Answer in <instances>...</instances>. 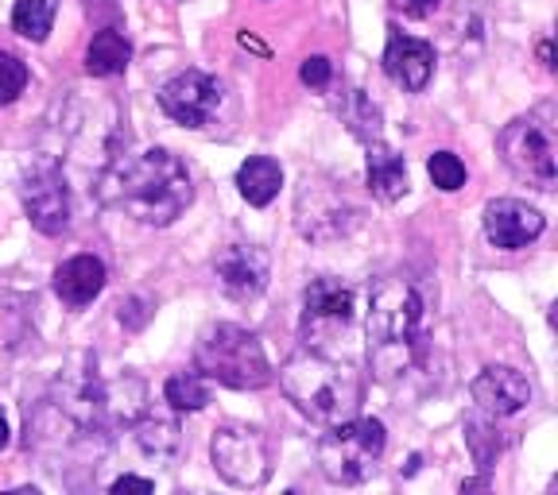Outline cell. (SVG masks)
I'll return each instance as SVG.
<instances>
[{
	"label": "cell",
	"mask_w": 558,
	"mask_h": 495,
	"mask_svg": "<svg viewBox=\"0 0 558 495\" xmlns=\"http://www.w3.org/2000/svg\"><path fill=\"white\" fill-rule=\"evenodd\" d=\"M430 306H435V287L427 275L411 271H392L376 279L368 295V368L380 383L396 387L411 375L430 368Z\"/></svg>",
	"instance_id": "cell-1"
},
{
	"label": "cell",
	"mask_w": 558,
	"mask_h": 495,
	"mask_svg": "<svg viewBox=\"0 0 558 495\" xmlns=\"http://www.w3.org/2000/svg\"><path fill=\"white\" fill-rule=\"evenodd\" d=\"M97 198L140 225H171L194 201L191 171L179 156L163 148L132 151L97 174Z\"/></svg>",
	"instance_id": "cell-2"
},
{
	"label": "cell",
	"mask_w": 558,
	"mask_h": 495,
	"mask_svg": "<svg viewBox=\"0 0 558 495\" xmlns=\"http://www.w3.org/2000/svg\"><path fill=\"white\" fill-rule=\"evenodd\" d=\"M144 403H148V387L129 368L109 375L101 372L97 357H78L54 383L51 407L66 418L70 426H78L82 434L109 442L121 426L136 422Z\"/></svg>",
	"instance_id": "cell-3"
},
{
	"label": "cell",
	"mask_w": 558,
	"mask_h": 495,
	"mask_svg": "<svg viewBox=\"0 0 558 495\" xmlns=\"http://www.w3.org/2000/svg\"><path fill=\"white\" fill-rule=\"evenodd\" d=\"M279 387L311 422H323V426L361 414V403H365V380L357 368L326 357L318 348H303L283 360Z\"/></svg>",
	"instance_id": "cell-4"
},
{
	"label": "cell",
	"mask_w": 558,
	"mask_h": 495,
	"mask_svg": "<svg viewBox=\"0 0 558 495\" xmlns=\"http://www.w3.org/2000/svg\"><path fill=\"white\" fill-rule=\"evenodd\" d=\"M194 372L221 383V387H233V392H256V387L271 383V364L264 357V345L256 341V333L233 322H218L202 330L198 345H194Z\"/></svg>",
	"instance_id": "cell-5"
},
{
	"label": "cell",
	"mask_w": 558,
	"mask_h": 495,
	"mask_svg": "<svg viewBox=\"0 0 558 495\" xmlns=\"http://www.w3.org/2000/svg\"><path fill=\"white\" fill-rule=\"evenodd\" d=\"M388 449L384 422L376 418H345L333 422L318 442V469L330 484H365Z\"/></svg>",
	"instance_id": "cell-6"
},
{
	"label": "cell",
	"mask_w": 558,
	"mask_h": 495,
	"mask_svg": "<svg viewBox=\"0 0 558 495\" xmlns=\"http://www.w3.org/2000/svg\"><path fill=\"white\" fill-rule=\"evenodd\" d=\"M497 151L508 171L535 190H555L558 178V139L539 116H515L497 136Z\"/></svg>",
	"instance_id": "cell-7"
},
{
	"label": "cell",
	"mask_w": 558,
	"mask_h": 495,
	"mask_svg": "<svg viewBox=\"0 0 558 495\" xmlns=\"http://www.w3.org/2000/svg\"><path fill=\"white\" fill-rule=\"evenodd\" d=\"M361 221V209L349 201L345 186L326 174H306L295 194V225L306 240L330 244L349 236V228Z\"/></svg>",
	"instance_id": "cell-8"
},
{
	"label": "cell",
	"mask_w": 558,
	"mask_h": 495,
	"mask_svg": "<svg viewBox=\"0 0 558 495\" xmlns=\"http://www.w3.org/2000/svg\"><path fill=\"white\" fill-rule=\"evenodd\" d=\"M353 313H357V298L353 287L341 283V279H314L303 295V322H299V337L306 348H318L326 352L330 345H338V337H345L349 325H353Z\"/></svg>",
	"instance_id": "cell-9"
},
{
	"label": "cell",
	"mask_w": 558,
	"mask_h": 495,
	"mask_svg": "<svg viewBox=\"0 0 558 495\" xmlns=\"http://www.w3.org/2000/svg\"><path fill=\"white\" fill-rule=\"evenodd\" d=\"M20 201L27 221L44 236H59L70 228V186L54 159H35L20 174Z\"/></svg>",
	"instance_id": "cell-10"
},
{
	"label": "cell",
	"mask_w": 558,
	"mask_h": 495,
	"mask_svg": "<svg viewBox=\"0 0 558 495\" xmlns=\"http://www.w3.org/2000/svg\"><path fill=\"white\" fill-rule=\"evenodd\" d=\"M209 457L233 487H260L271 477V449L253 426H221L209 442Z\"/></svg>",
	"instance_id": "cell-11"
},
{
	"label": "cell",
	"mask_w": 558,
	"mask_h": 495,
	"mask_svg": "<svg viewBox=\"0 0 558 495\" xmlns=\"http://www.w3.org/2000/svg\"><path fill=\"white\" fill-rule=\"evenodd\" d=\"M159 109L171 116L174 124L186 128H202L214 121V113L221 109V82L202 74V70H183L171 82L159 86Z\"/></svg>",
	"instance_id": "cell-12"
},
{
	"label": "cell",
	"mask_w": 558,
	"mask_h": 495,
	"mask_svg": "<svg viewBox=\"0 0 558 495\" xmlns=\"http://www.w3.org/2000/svg\"><path fill=\"white\" fill-rule=\"evenodd\" d=\"M214 275L233 302H253L268 287V252L256 244H229L214 260Z\"/></svg>",
	"instance_id": "cell-13"
},
{
	"label": "cell",
	"mask_w": 558,
	"mask_h": 495,
	"mask_svg": "<svg viewBox=\"0 0 558 495\" xmlns=\"http://www.w3.org/2000/svg\"><path fill=\"white\" fill-rule=\"evenodd\" d=\"M470 395L485 418H508V414H520V410L532 403V383L523 380L515 368L488 364V368H481L477 380L470 383Z\"/></svg>",
	"instance_id": "cell-14"
},
{
	"label": "cell",
	"mask_w": 558,
	"mask_h": 495,
	"mask_svg": "<svg viewBox=\"0 0 558 495\" xmlns=\"http://www.w3.org/2000/svg\"><path fill=\"white\" fill-rule=\"evenodd\" d=\"M485 236H488V244H497V248H505V252L527 248V244L543 236V213L520 198L488 201L485 206Z\"/></svg>",
	"instance_id": "cell-15"
},
{
	"label": "cell",
	"mask_w": 558,
	"mask_h": 495,
	"mask_svg": "<svg viewBox=\"0 0 558 495\" xmlns=\"http://www.w3.org/2000/svg\"><path fill=\"white\" fill-rule=\"evenodd\" d=\"M435 47L427 39H415V35L392 32L388 35V47H384V74L396 82L408 94L427 89V82L435 78Z\"/></svg>",
	"instance_id": "cell-16"
},
{
	"label": "cell",
	"mask_w": 558,
	"mask_h": 495,
	"mask_svg": "<svg viewBox=\"0 0 558 495\" xmlns=\"http://www.w3.org/2000/svg\"><path fill=\"white\" fill-rule=\"evenodd\" d=\"M105 290V263L97 256H70L54 271V295L66 306H89Z\"/></svg>",
	"instance_id": "cell-17"
},
{
	"label": "cell",
	"mask_w": 558,
	"mask_h": 495,
	"mask_svg": "<svg viewBox=\"0 0 558 495\" xmlns=\"http://www.w3.org/2000/svg\"><path fill=\"white\" fill-rule=\"evenodd\" d=\"M132 434L136 445L156 461H174L179 449H183V430H179V418L163 407H144L132 422Z\"/></svg>",
	"instance_id": "cell-18"
},
{
	"label": "cell",
	"mask_w": 558,
	"mask_h": 495,
	"mask_svg": "<svg viewBox=\"0 0 558 495\" xmlns=\"http://www.w3.org/2000/svg\"><path fill=\"white\" fill-rule=\"evenodd\" d=\"M368 190H373L376 201H388V206L408 194V166H403V156H396L380 139H368Z\"/></svg>",
	"instance_id": "cell-19"
},
{
	"label": "cell",
	"mask_w": 558,
	"mask_h": 495,
	"mask_svg": "<svg viewBox=\"0 0 558 495\" xmlns=\"http://www.w3.org/2000/svg\"><path fill=\"white\" fill-rule=\"evenodd\" d=\"M279 186H283V166L268 156H253L244 159L241 171H236V190L248 206H268L276 201Z\"/></svg>",
	"instance_id": "cell-20"
},
{
	"label": "cell",
	"mask_w": 558,
	"mask_h": 495,
	"mask_svg": "<svg viewBox=\"0 0 558 495\" xmlns=\"http://www.w3.org/2000/svg\"><path fill=\"white\" fill-rule=\"evenodd\" d=\"M129 59H132V44L117 27H101L86 47V70L94 78H117V74L129 70Z\"/></svg>",
	"instance_id": "cell-21"
},
{
	"label": "cell",
	"mask_w": 558,
	"mask_h": 495,
	"mask_svg": "<svg viewBox=\"0 0 558 495\" xmlns=\"http://www.w3.org/2000/svg\"><path fill=\"white\" fill-rule=\"evenodd\" d=\"M54 16H59V0H16L12 27H16V35L32 39V44H44L47 35H51Z\"/></svg>",
	"instance_id": "cell-22"
},
{
	"label": "cell",
	"mask_w": 558,
	"mask_h": 495,
	"mask_svg": "<svg viewBox=\"0 0 558 495\" xmlns=\"http://www.w3.org/2000/svg\"><path fill=\"white\" fill-rule=\"evenodd\" d=\"M163 399L171 410H202L209 403V383L202 372H174L163 387Z\"/></svg>",
	"instance_id": "cell-23"
},
{
	"label": "cell",
	"mask_w": 558,
	"mask_h": 495,
	"mask_svg": "<svg viewBox=\"0 0 558 495\" xmlns=\"http://www.w3.org/2000/svg\"><path fill=\"white\" fill-rule=\"evenodd\" d=\"M345 121H349V128H353V136H361L365 144H368V139H380V109H376V104L368 101L361 89H353V94H349Z\"/></svg>",
	"instance_id": "cell-24"
},
{
	"label": "cell",
	"mask_w": 558,
	"mask_h": 495,
	"mask_svg": "<svg viewBox=\"0 0 558 495\" xmlns=\"http://www.w3.org/2000/svg\"><path fill=\"white\" fill-rule=\"evenodd\" d=\"M465 442H470L473 461H477L481 469H488V465H493L500 457V449H505L500 434L493 426H488L485 418H470V422H465Z\"/></svg>",
	"instance_id": "cell-25"
},
{
	"label": "cell",
	"mask_w": 558,
	"mask_h": 495,
	"mask_svg": "<svg viewBox=\"0 0 558 495\" xmlns=\"http://www.w3.org/2000/svg\"><path fill=\"white\" fill-rule=\"evenodd\" d=\"M427 171H430V183L446 194L462 190L465 186V163L453 156V151H435V156L427 159Z\"/></svg>",
	"instance_id": "cell-26"
},
{
	"label": "cell",
	"mask_w": 558,
	"mask_h": 495,
	"mask_svg": "<svg viewBox=\"0 0 558 495\" xmlns=\"http://www.w3.org/2000/svg\"><path fill=\"white\" fill-rule=\"evenodd\" d=\"M32 74H27V62L16 59V54L0 51V104H12L20 94L27 89Z\"/></svg>",
	"instance_id": "cell-27"
},
{
	"label": "cell",
	"mask_w": 558,
	"mask_h": 495,
	"mask_svg": "<svg viewBox=\"0 0 558 495\" xmlns=\"http://www.w3.org/2000/svg\"><path fill=\"white\" fill-rule=\"evenodd\" d=\"M299 78H303L306 86H314V89H326V86H330V78H333L330 59H326V54H311V59L303 62V70H299Z\"/></svg>",
	"instance_id": "cell-28"
},
{
	"label": "cell",
	"mask_w": 558,
	"mask_h": 495,
	"mask_svg": "<svg viewBox=\"0 0 558 495\" xmlns=\"http://www.w3.org/2000/svg\"><path fill=\"white\" fill-rule=\"evenodd\" d=\"M392 9L403 12V16H415V20H427L442 9V0H392Z\"/></svg>",
	"instance_id": "cell-29"
},
{
	"label": "cell",
	"mask_w": 558,
	"mask_h": 495,
	"mask_svg": "<svg viewBox=\"0 0 558 495\" xmlns=\"http://www.w3.org/2000/svg\"><path fill=\"white\" fill-rule=\"evenodd\" d=\"M124 492H156V484H151V480H144V477H121V480H113V495H124Z\"/></svg>",
	"instance_id": "cell-30"
},
{
	"label": "cell",
	"mask_w": 558,
	"mask_h": 495,
	"mask_svg": "<svg viewBox=\"0 0 558 495\" xmlns=\"http://www.w3.org/2000/svg\"><path fill=\"white\" fill-rule=\"evenodd\" d=\"M9 445V422H4V414H0V449Z\"/></svg>",
	"instance_id": "cell-31"
}]
</instances>
